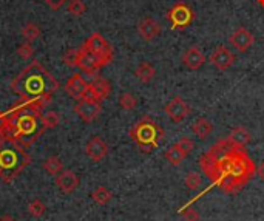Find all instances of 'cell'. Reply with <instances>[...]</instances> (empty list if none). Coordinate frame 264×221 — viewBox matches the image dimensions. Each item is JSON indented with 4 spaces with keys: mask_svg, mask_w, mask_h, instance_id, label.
I'll list each match as a JSON object with an SVG mask.
<instances>
[{
    "mask_svg": "<svg viewBox=\"0 0 264 221\" xmlns=\"http://www.w3.org/2000/svg\"><path fill=\"white\" fill-rule=\"evenodd\" d=\"M43 2H45L51 10L58 11V10H61L67 2H70V0H43Z\"/></svg>",
    "mask_w": 264,
    "mask_h": 221,
    "instance_id": "d590c367",
    "label": "cell"
},
{
    "mask_svg": "<svg viewBox=\"0 0 264 221\" xmlns=\"http://www.w3.org/2000/svg\"><path fill=\"white\" fill-rule=\"evenodd\" d=\"M256 175L261 181H264V161H261L258 165H256Z\"/></svg>",
    "mask_w": 264,
    "mask_h": 221,
    "instance_id": "74e56055",
    "label": "cell"
},
{
    "mask_svg": "<svg viewBox=\"0 0 264 221\" xmlns=\"http://www.w3.org/2000/svg\"><path fill=\"white\" fill-rule=\"evenodd\" d=\"M45 210H46V206L40 201V200H33L30 204H28V213L31 215V216H36V218H39V216H42L43 213H45Z\"/></svg>",
    "mask_w": 264,
    "mask_h": 221,
    "instance_id": "4dcf8cb0",
    "label": "cell"
},
{
    "mask_svg": "<svg viewBox=\"0 0 264 221\" xmlns=\"http://www.w3.org/2000/svg\"><path fill=\"white\" fill-rule=\"evenodd\" d=\"M208 152L217 159V186L227 195L238 193L256 174V165L246 149L233 144L229 138L214 144Z\"/></svg>",
    "mask_w": 264,
    "mask_h": 221,
    "instance_id": "6da1fadb",
    "label": "cell"
},
{
    "mask_svg": "<svg viewBox=\"0 0 264 221\" xmlns=\"http://www.w3.org/2000/svg\"><path fill=\"white\" fill-rule=\"evenodd\" d=\"M74 112L76 115L87 124L93 122L102 112V105L100 102L96 101H88V99H81L74 105Z\"/></svg>",
    "mask_w": 264,
    "mask_h": 221,
    "instance_id": "30bf717a",
    "label": "cell"
},
{
    "mask_svg": "<svg viewBox=\"0 0 264 221\" xmlns=\"http://www.w3.org/2000/svg\"><path fill=\"white\" fill-rule=\"evenodd\" d=\"M212 130H214V124H212V121L207 119V118H199V119H196V121L193 122V126H192V132H193L199 139L208 138V135L212 133Z\"/></svg>",
    "mask_w": 264,
    "mask_h": 221,
    "instance_id": "ffe728a7",
    "label": "cell"
},
{
    "mask_svg": "<svg viewBox=\"0 0 264 221\" xmlns=\"http://www.w3.org/2000/svg\"><path fill=\"white\" fill-rule=\"evenodd\" d=\"M49 102L45 99L27 101L20 99L8 112L4 113L5 141L22 149L31 145L46 129L42 122V110Z\"/></svg>",
    "mask_w": 264,
    "mask_h": 221,
    "instance_id": "7a4b0ae2",
    "label": "cell"
},
{
    "mask_svg": "<svg viewBox=\"0 0 264 221\" xmlns=\"http://www.w3.org/2000/svg\"><path fill=\"white\" fill-rule=\"evenodd\" d=\"M56 186L64 193H73L79 187V178L71 170H62L56 177Z\"/></svg>",
    "mask_w": 264,
    "mask_h": 221,
    "instance_id": "d6986e66",
    "label": "cell"
},
{
    "mask_svg": "<svg viewBox=\"0 0 264 221\" xmlns=\"http://www.w3.org/2000/svg\"><path fill=\"white\" fill-rule=\"evenodd\" d=\"M198 164H199L202 174L210 180V183L217 184V181H218V167H217V159H215V156L210 153V152H205V153H202L199 156Z\"/></svg>",
    "mask_w": 264,
    "mask_h": 221,
    "instance_id": "2e32d148",
    "label": "cell"
},
{
    "mask_svg": "<svg viewBox=\"0 0 264 221\" xmlns=\"http://www.w3.org/2000/svg\"><path fill=\"white\" fill-rule=\"evenodd\" d=\"M85 153L90 159L99 162L109 155V145L100 136H93L85 145Z\"/></svg>",
    "mask_w": 264,
    "mask_h": 221,
    "instance_id": "9a60e30c",
    "label": "cell"
},
{
    "mask_svg": "<svg viewBox=\"0 0 264 221\" xmlns=\"http://www.w3.org/2000/svg\"><path fill=\"white\" fill-rule=\"evenodd\" d=\"M0 221H17L16 218H13L11 215H4L2 218H0Z\"/></svg>",
    "mask_w": 264,
    "mask_h": 221,
    "instance_id": "f35d334b",
    "label": "cell"
},
{
    "mask_svg": "<svg viewBox=\"0 0 264 221\" xmlns=\"http://www.w3.org/2000/svg\"><path fill=\"white\" fill-rule=\"evenodd\" d=\"M91 198L96 204L99 206H105V204H109L113 198V193L107 189V187H103V186H99L96 187L93 192H91Z\"/></svg>",
    "mask_w": 264,
    "mask_h": 221,
    "instance_id": "d4e9b609",
    "label": "cell"
},
{
    "mask_svg": "<svg viewBox=\"0 0 264 221\" xmlns=\"http://www.w3.org/2000/svg\"><path fill=\"white\" fill-rule=\"evenodd\" d=\"M229 139H230L233 144L240 145V147H246V145L250 142L252 135H250V132H249L247 129H244V127H235V129H232V132H230V135H229Z\"/></svg>",
    "mask_w": 264,
    "mask_h": 221,
    "instance_id": "7402d4cb",
    "label": "cell"
},
{
    "mask_svg": "<svg viewBox=\"0 0 264 221\" xmlns=\"http://www.w3.org/2000/svg\"><path fill=\"white\" fill-rule=\"evenodd\" d=\"M154 75H156V70H154V67H153L150 62H141V64L136 67V70H135V76H136L142 84H148L150 81H153Z\"/></svg>",
    "mask_w": 264,
    "mask_h": 221,
    "instance_id": "44dd1931",
    "label": "cell"
},
{
    "mask_svg": "<svg viewBox=\"0 0 264 221\" xmlns=\"http://www.w3.org/2000/svg\"><path fill=\"white\" fill-rule=\"evenodd\" d=\"M181 62L189 68V70H199L202 64L205 62V56L199 46H190L181 58Z\"/></svg>",
    "mask_w": 264,
    "mask_h": 221,
    "instance_id": "ac0fdd59",
    "label": "cell"
},
{
    "mask_svg": "<svg viewBox=\"0 0 264 221\" xmlns=\"http://www.w3.org/2000/svg\"><path fill=\"white\" fill-rule=\"evenodd\" d=\"M76 67L81 68L87 76L93 79L99 78V70H100V65H99V61H97V56L96 54L85 45H82L81 48H77V59H76Z\"/></svg>",
    "mask_w": 264,
    "mask_h": 221,
    "instance_id": "ba28073f",
    "label": "cell"
},
{
    "mask_svg": "<svg viewBox=\"0 0 264 221\" xmlns=\"http://www.w3.org/2000/svg\"><path fill=\"white\" fill-rule=\"evenodd\" d=\"M10 87L22 99L27 101L45 99L51 102L52 93L59 88V82L49 71L43 68L40 62L34 61L11 81Z\"/></svg>",
    "mask_w": 264,
    "mask_h": 221,
    "instance_id": "3957f363",
    "label": "cell"
},
{
    "mask_svg": "<svg viewBox=\"0 0 264 221\" xmlns=\"http://www.w3.org/2000/svg\"><path fill=\"white\" fill-rule=\"evenodd\" d=\"M33 53H34V50H33V46H31L30 42H25V43H22V45L17 48V54H19V56H20L23 61L30 59V58L33 56Z\"/></svg>",
    "mask_w": 264,
    "mask_h": 221,
    "instance_id": "d6a6232c",
    "label": "cell"
},
{
    "mask_svg": "<svg viewBox=\"0 0 264 221\" xmlns=\"http://www.w3.org/2000/svg\"><path fill=\"white\" fill-rule=\"evenodd\" d=\"M30 162L31 156L25 152V149L13 142H4L0 145V178L5 183L17 178L20 172L28 167Z\"/></svg>",
    "mask_w": 264,
    "mask_h": 221,
    "instance_id": "277c9868",
    "label": "cell"
},
{
    "mask_svg": "<svg viewBox=\"0 0 264 221\" xmlns=\"http://www.w3.org/2000/svg\"><path fill=\"white\" fill-rule=\"evenodd\" d=\"M166 113L173 122L178 124L190 115V105L181 96H176L166 105Z\"/></svg>",
    "mask_w": 264,
    "mask_h": 221,
    "instance_id": "7c38bea8",
    "label": "cell"
},
{
    "mask_svg": "<svg viewBox=\"0 0 264 221\" xmlns=\"http://www.w3.org/2000/svg\"><path fill=\"white\" fill-rule=\"evenodd\" d=\"M88 90V82L85 81V78L81 73H74L65 84V91L68 93V96H71L73 99H84Z\"/></svg>",
    "mask_w": 264,
    "mask_h": 221,
    "instance_id": "5bb4252c",
    "label": "cell"
},
{
    "mask_svg": "<svg viewBox=\"0 0 264 221\" xmlns=\"http://www.w3.org/2000/svg\"><path fill=\"white\" fill-rule=\"evenodd\" d=\"M76 59H77V50H68L64 54V62L68 67H76Z\"/></svg>",
    "mask_w": 264,
    "mask_h": 221,
    "instance_id": "e575fe53",
    "label": "cell"
},
{
    "mask_svg": "<svg viewBox=\"0 0 264 221\" xmlns=\"http://www.w3.org/2000/svg\"><path fill=\"white\" fill-rule=\"evenodd\" d=\"M42 122L45 129H56L61 122V118L56 112H45L42 113Z\"/></svg>",
    "mask_w": 264,
    "mask_h": 221,
    "instance_id": "83f0119b",
    "label": "cell"
},
{
    "mask_svg": "<svg viewBox=\"0 0 264 221\" xmlns=\"http://www.w3.org/2000/svg\"><path fill=\"white\" fill-rule=\"evenodd\" d=\"M42 167L46 174L52 175V177H58L62 170H64V164L62 161L58 158V156H48L43 164H42Z\"/></svg>",
    "mask_w": 264,
    "mask_h": 221,
    "instance_id": "cb8c5ba5",
    "label": "cell"
},
{
    "mask_svg": "<svg viewBox=\"0 0 264 221\" xmlns=\"http://www.w3.org/2000/svg\"><path fill=\"white\" fill-rule=\"evenodd\" d=\"M85 46H88L99 61L100 68L102 67H107L112 61H113V48L112 45L105 40V37L100 33H93L84 43Z\"/></svg>",
    "mask_w": 264,
    "mask_h": 221,
    "instance_id": "52a82bcc",
    "label": "cell"
},
{
    "mask_svg": "<svg viewBox=\"0 0 264 221\" xmlns=\"http://www.w3.org/2000/svg\"><path fill=\"white\" fill-rule=\"evenodd\" d=\"M167 20L172 25V30H178V31H184L186 28H189L192 25V22L195 20V13L193 10L182 0L176 2L167 13H166Z\"/></svg>",
    "mask_w": 264,
    "mask_h": 221,
    "instance_id": "8992f818",
    "label": "cell"
},
{
    "mask_svg": "<svg viewBox=\"0 0 264 221\" xmlns=\"http://www.w3.org/2000/svg\"><path fill=\"white\" fill-rule=\"evenodd\" d=\"M22 36L25 37L27 42L31 43L33 40H36V39L40 36V28H39L34 22H28V23H25L23 28H22Z\"/></svg>",
    "mask_w": 264,
    "mask_h": 221,
    "instance_id": "484cf974",
    "label": "cell"
},
{
    "mask_svg": "<svg viewBox=\"0 0 264 221\" xmlns=\"http://www.w3.org/2000/svg\"><path fill=\"white\" fill-rule=\"evenodd\" d=\"M67 10L71 16L74 17H81L85 11H87V7L82 0H70L68 5H67Z\"/></svg>",
    "mask_w": 264,
    "mask_h": 221,
    "instance_id": "f1b7e54d",
    "label": "cell"
},
{
    "mask_svg": "<svg viewBox=\"0 0 264 221\" xmlns=\"http://www.w3.org/2000/svg\"><path fill=\"white\" fill-rule=\"evenodd\" d=\"M184 183H186V187H187L189 190H198V189L201 187V184H202V180H201L199 174L190 172V174H187Z\"/></svg>",
    "mask_w": 264,
    "mask_h": 221,
    "instance_id": "f546056e",
    "label": "cell"
},
{
    "mask_svg": "<svg viewBox=\"0 0 264 221\" xmlns=\"http://www.w3.org/2000/svg\"><path fill=\"white\" fill-rule=\"evenodd\" d=\"M138 34L145 42H151L153 39H156L161 34V25H160V22L151 17H145L138 23Z\"/></svg>",
    "mask_w": 264,
    "mask_h": 221,
    "instance_id": "e0dca14e",
    "label": "cell"
},
{
    "mask_svg": "<svg viewBox=\"0 0 264 221\" xmlns=\"http://www.w3.org/2000/svg\"><path fill=\"white\" fill-rule=\"evenodd\" d=\"M208 62L212 64L215 68L226 71L235 64V54L226 45H218L212 53H210Z\"/></svg>",
    "mask_w": 264,
    "mask_h": 221,
    "instance_id": "9c48e42d",
    "label": "cell"
},
{
    "mask_svg": "<svg viewBox=\"0 0 264 221\" xmlns=\"http://www.w3.org/2000/svg\"><path fill=\"white\" fill-rule=\"evenodd\" d=\"M181 216L184 218V221H199V213H198V210L193 209V207H190V206L182 207Z\"/></svg>",
    "mask_w": 264,
    "mask_h": 221,
    "instance_id": "1f68e13d",
    "label": "cell"
},
{
    "mask_svg": "<svg viewBox=\"0 0 264 221\" xmlns=\"http://www.w3.org/2000/svg\"><path fill=\"white\" fill-rule=\"evenodd\" d=\"M112 93V85L107 79L103 78H96L91 82H88V90L84 99L88 101H96V102H102L103 99H107Z\"/></svg>",
    "mask_w": 264,
    "mask_h": 221,
    "instance_id": "8fae6325",
    "label": "cell"
},
{
    "mask_svg": "<svg viewBox=\"0 0 264 221\" xmlns=\"http://www.w3.org/2000/svg\"><path fill=\"white\" fill-rule=\"evenodd\" d=\"M229 42H230V45H232L235 50L244 53V51H247V50L253 45L255 37H253V34H252L247 28L240 27V28H236V30L230 34Z\"/></svg>",
    "mask_w": 264,
    "mask_h": 221,
    "instance_id": "4fadbf2b",
    "label": "cell"
},
{
    "mask_svg": "<svg viewBox=\"0 0 264 221\" xmlns=\"http://www.w3.org/2000/svg\"><path fill=\"white\" fill-rule=\"evenodd\" d=\"M119 105H121V108L127 110V112H131V110H135L138 105V99L131 93H122L119 96Z\"/></svg>",
    "mask_w": 264,
    "mask_h": 221,
    "instance_id": "4316f807",
    "label": "cell"
},
{
    "mask_svg": "<svg viewBox=\"0 0 264 221\" xmlns=\"http://www.w3.org/2000/svg\"><path fill=\"white\" fill-rule=\"evenodd\" d=\"M4 135H5V121H4V113L0 112V145H2L4 142H7Z\"/></svg>",
    "mask_w": 264,
    "mask_h": 221,
    "instance_id": "8d00e7d4",
    "label": "cell"
},
{
    "mask_svg": "<svg viewBox=\"0 0 264 221\" xmlns=\"http://www.w3.org/2000/svg\"><path fill=\"white\" fill-rule=\"evenodd\" d=\"M176 144H178L187 155H190V153L195 150V141H193L192 138H189V136H182Z\"/></svg>",
    "mask_w": 264,
    "mask_h": 221,
    "instance_id": "836d02e7",
    "label": "cell"
},
{
    "mask_svg": "<svg viewBox=\"0 0 264 221\" xmlns=\"http://www.w3.org/2000/svg\"><path fill=\"white\" fill-rule=\"evenodd\" d=\"M128 135L142 153H151L160 147L164 138V129L150 116H144L130 129Z\"/></svg>",
    "mask_w": 264,
    "mask_h": 221,
    "instance_id": "5b68a950",
    "label": "cell"
},
{
    "mask_svg": "<svg viewBox=\"0 0 264 221\" xmlns=\"http://www.w3.org/2000/svg\"><path fill=\"white\" fill-rule=\"evenodd\" d=\"M186 156H187V153L175 142V144H172L169 149H167V152L164 153V158L172 164V165H179L184 159H186Z\"/></svg>",
    "mask_w": 264,
    "mask_h": 221,
    "instance_id": "603a6c76",
    "label": "cell"
}]
</instances>
